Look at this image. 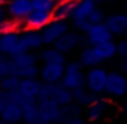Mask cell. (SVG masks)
I'll use <instances>...</instances> for the list:
<instances>
[{"mask_svg": "<svg viewBox=\"0 0 127 124\" xmlns=\"http://www.w3.org/2000/svg\"><path fill=\"white\" fill-rule=\"evenodd\" d=\"M6 10L11 19L24 21L26 16L34 10V6H32V0H11L10 3H6Z\"/></svg>", "mask_w": 127, "mask_h": 124, "instance_id": "5bb4252c", "label": "cell"}, {"mask_svg": "<svg viewBox=\"0 0 127 124\" xmlns=\"http://www.w3.org/2000/svg\"><path fill=\"white\" fill-rule=\"evenodd\" d=\"M61 84L66 85L68 89L76 90L79 87L85 85V73H84V65L79 60H72V61H66V69L64 76L61 79Z\"/></svg>", "mask_w": 127, "mask_h": 124, "instance_id": "277c9868", "label": "cell"}, {"mask_svg": "<svg viewBox=\"0 0 127 124\" xmlns=\"http://www.w3.org/2000/svg\"><path fill=\"white\" fill-rule=\"evenodd\" d=\"M118 56L121 60H127V39L118 42Z\"/></svg>", "mask_w": 127, "mask_h": 124, "instance_id": "4dcf8cb0", "label": "cell"}, {"mask_svg": "<svg viewBox=\"0 0 127 124\" xmlns=\"http://www.w3.org/2000/svg\"><path fill=\"white\" fill-rule=\"evenodd\" d=\"M77 116H82V106L72 102L66 106H61V116H60L58 124H66L68 121H71L72 118H77Z\"/></svg>", "mask_w": 127, "mask_h": 124, "instance_id": "d4e9b609", "label": "cell"}, {"mask_svg": "<svg viewBox=\"0 0 127 124\" xmlns=\"http://www.w3.org/2000/svg\"><path fill=\"white\" fill-rule=\"evenodd\" d=\"M79 61L84 65V68H93V66H98V65H103L101 58H100L98 52H96V47L95 45H89L85 43V47L81 50L79 53Z\"/></svg>", "mask_w": 127, "mask_h": 124, "instance_id": "d6986e66", "label": "cell"}, {"mask_svg": "<svg viewBox=\"0 0 127 124\" xmlns=\"http://www.w3.org/2000/svg\"><path fill=\"white\" fill-rule=\"evenodd\" d=\"M81 43H85V39L82 37V32L77 31V29H76V31L74 29H69L68 32H64V34L55 42V47L58 50H61V52H64V53H69V52H72V50H76Z\"/></svg>", "mask_w": 127, "mask_h": 124, "instance_id": "8fae6325", "label": "cell"}, {"mask_svg": "<svg viewBox=\"0 0 127 124\" xmlns=\"http://www.w3.org/2000/svg\"><path fill=\"white\" fill-rule=\"evenodd\" d=\"M0 124H8V123H5V121H3L2 118H0Z\"/></svg>", "mask_w": 127, "mask_h": 124, "instance_id": "d590c367", "label": "cell"}, {"mask_svg": "<svg viewBox=\"0 0 127 124\" xmlns=\"http://www.w3.org/2000/svg\"><path fill=\"white\" fill-rule=\"evenodd\" d=\"M53 19L52 11H45V10H32L26 19L23 21L24 29H35V31H42L47 24ZM23 29V31H24Z\"/></svg>", "mask_w": 127, "mask_h": 124, "instance_id": "4fadbf2b", "label": "cell"}, {"mask_svg": "<svg viewBox=\"0 0 127 124\" xmlns=\"http://www.w3.org/2000/svg\"><path fill=\"white\" fill-rule=\"evenodd\" d=\"M108 74H109V71L103 65L89 68V69H87V73H85V85L89 87L93 93H96L98 97L105 95Z\"/></svg>", "mask_w": 127, "mask_h": 124, "instance_id": "8992f818", "label": "cell"}, {"mask_svg": "<svg viewBox=\"0 0 127 124\" xmlns=\"http://www.w3.org/2000/svg\"><path fill=\"white\" fill-rule=\"evenodd\" d=\"M66 124H90V121H89L87 118L84 119L82 116H77V118H72L71 121H68Z\"/></svg>", "mask_w": 127, "mask_h": 124, "instance_id": "d6a6232c", "label": "cell"}, {"mask_svg": "<svg viewBox=\"0 0 127 124\" xmlns=\"http://www.w3.org/2000/svg\"><path fill=\"white\" fill-rule=\"evenodd\" d=\"M26 52L21 45V32H5L0 34V55L13 56L16 53Z\"/></svg>", "mask_w": 127, "mask_h": 124, "instance_id": "ba28073f", "label": "cell"}, {"mask_svg": "<svg viewBox=\"0 0 127 124\" xmlns=\"http://www.w3.org/2000/svg\"><path fill=\"white\" fill-rule=\"evenodd\" d=\"M58 0H32L34 10H45V11H53Z\"/></svg>", "mask_w": 127, "mask_h": 124, "instance_id": "83f0119b", "label": "cell"}, {"mask_svg": "<svg viewBox=\"0 0 127 124\" xmlns=\"http://www.w3.org/2000/svg\"><path fill=\"white\" fill-rule=\"evenodd\" d=\"M124 37H126V39H127V31H126V34H124Z\"/></svg>", "mask_w": 127, "mask_h": 124, "instance_id": "74e56055", "label": "cell"}, {"mask_svg": "<svg viewBox=\"0 0 127 124\" xmlns=\"http://www.w3.org/2000/svg\"><path fill=\"white\" fill-rule=\"evenodd\" d=\"M37 53L42 63H66V53L58 50L55 45H45V48H40Z\"/></svg>", "mask_w": 127, "mask_h": 124, "instance_id": "ffe728a7", "label": "cell"}, {"mask_svg": "<svg viewBox=\"0 0 127 124\" xmlns=\"http://www.w3.org/2000/svg\"><path fill=\"white\" fill-rule=\"evenodd\" d=\"M66 63H42L40 66V81L48 82V84H56L61 82L64 76Z\"/></svg>", "mask_w": 127, "mask_h": 124, "instance_id": "7c38bea8", "label": "cell"}, {"mask_svg": "<svg viewBox=\"0 0 127 124\" xmlns=\"http://www.w3.org/2000/svg\"><path fill=\"white\" fill-rule=\"evenodd\" d=\"M114 34L111 32V29L106 26V23H96V24H92L90 29L84 34L85 43L89 45H98V43L113 41Z\"/></svg>", "mask_w": 127, "mask_h": 124, "instance_id": "9c48e42d", "label": "cell"}, {"mask_svg": "<svg viewBox=\"0 0 127 124\" xmlns=\"http://www.w3.org/2000/svg\"><path fill=\"white\" fill-rule=\"evenodd\" d=\"M114 111V105H113L111 98L108 97H96L92 103L85 108V118L89 119L90 123H98L101 119L108 118L111 113Z\"/></svg>", "mask_w": 127, "mask_h": 124, "instance_id": "5b68a950", "label": "cell"}, {"mask_svg": "<svg viewBox=\"0 0 127 124\" xmlns=\"http://www.w3.org/2000/svg\"><path fill=\"white\" fill-rule=\"evenodd\" d=\"M105 23L114 36H124L127 31V13H113V15H108Z\"/></svg>", "mask_w": 127, "mask_h": 124, "instance_id": "ac0fdd59", "label": "cell"}, {"mask_svg": "<svg viewBox=\"0 0 127 124\" xmlns=\"http://www.w3.org/2000/svg\"><path fill=\"white\" fill-rule=\"evenodd\" d=\"M95 2H96V3H101V2H105V0H95Z\"/></svg>", "mask_w": 127, "mask_h": 124, "instance_id": "8d00e7d4", "label": "cell"}, {"mask_svg": "<svg viewBox=\"0 0 127 124\" xmlns=\"http://www.w3.org/2000/svg\"><path fill=\"white\" fill-rule=\"evenodd\" d=\"M95 8H96L95 0H79L77 6H76L74 13H72V16H71L74 29H77L82 34H85L90 29V26H92V23L89 21V18H90V15L93 13Z\"/></svg>", "mask_w": 127, "mask_h": 124, "instance_id": "7a4b0ae2", "label": "cell"}, {"mask_svg": "<svg viewBox=\"0 0 127 124\" xmlns=\"http://www.w3.org/2000/svg\"><path fill=\"white\" fill-rule=\"evenodd\" d=\"M21 45L24 50H40L43 48V37L42 31H35V29H24L21 31Z\"/></svg>", "mask_w": 127, "mask_h": 124, "instance_id": "2e32d148", "label": "cell"}, {"mask_svg": "<svg viewBox=\"0 0 127 124\" xmlns=\"http://www.w3.org/2000/svg\"><path fill=\"white\" fill-rule=\"evenodd\" d=\"M72 95H74V102L77 103V105H81L82 108H87V106H89L90 103H92L93 100L98 97L96 93H93L87 85L79 87V89L72 90Z\"/></svg>", "mask_w": 127, "mask_h": 124, "instance_id": "603a6c76", "label": "cell"}, {"mask_svg": "<svg viewBox=\"0 0 127 124\" xmlns=\"http://www.w3.org/2000/svg\"><path fill=\"white\" fill-rule=\"evenodd\" d=\"M95 47H96V52H98V55H100L103 63H106L109 60H113L114 56H118V42H114V41L98 43Z\"/></svg>", "mask_w": 127, "mask_h": 124, "instance_id": "cb8c5ba5", "label": "cell"}, {"mask_svg": "<svg viewBox=\"0 0 127 124\" xmlns=\"http://www.w3.org/2000/svg\"><path fill=\"white\" fill-rule=\"evenodd\" d=\"M52 98L58 103L60 106H66L69 103L74 102V95H72V90L68 89L66 85H63L61 82H56L53 84V93H52Z\"/></svg>", "mask_w": 127, "mask_h": 124, "instance_id": "7402d4cb", "label": "cell"}, {"mask_svg": "<svg viewBox=\"0 0 127 124\" xmlns=\"http://www.w3.org/2000/svg\"><path fill=\"white\" fill-rule=\"evenodd\" d=\"M13 66H15V73L13 74L19 76V78H39L40 76V68L37 63L39 53L32 52V50H26V52L16 53L11 56Z\"/></svg>", "mask_w": 127, "mask_h": 124, "instance_id": "6da1fadb", "label": "cell"}, {"mask_svg": "<svg viewBox=\"0 0 127 124\" xmlns=\"http://www.w3.org/2000/svg\"><path fill=\"white\" fill-rule=\"evenodd\" d=\"M119 69H121L122 73H126V74H127V60H121V65H119Z\"/></svg>", "mask_w": 127, "mask_h": 124, "instance_id": "836d02e7", "label": "cell"}, {"mask_svg": "<svg viewBox=\"0 0 127 124\" xmlns=\"http://www.w3.org/2000/svg\"><path fill=\"white\" fill-rule=\"evenodd\" d=\"M71 29L68 19H56L53 18L45 28L42 29V37L45 45H55V42L61 37L64 32H68Z\"/></svg>", "mask_w": 127, "mask_h": 124, "instance_id": "52a82bcc", "label": "cell"}, {"mask_svg": "<svg viewBox=\"0 0 127 124\" xmlns=\"http://www.w3.org/2000/svg\"><path fill=\"white\" fill-rule=\"evenodd\" d=\"M122 115L127 118V97H126V102H124V105H122Z\"/></svg>", "mask_w": 127, "mask_h": 124, "instance_id": "e575fe53", "label": "cell"}, {"mask_svg": "<svg viewBox=\"0 0 127 124\" xmlns=\"http://www.w3.org/2000/svg\"><path fill=\"white\" fill-rule=\"evenodd\" d=\"M21 79L23 78H19V76H16V74L5 76V78L0 79V89L6 90V92H16V90L19 89Z\"/></svg>", "mask_w": 127, "mask_h": 124, "instance_id": "484cf974", "label": "cell"}, {"mask_svg": "<svg viewBox=\"0 0 127 124\" xmlns=\"http://www.w3.org/2000/svg\"><path fill=\"white\" fill-rule=\"evenodd\" d=\"M105 95L111 100H121L127 97V74L122 71H109L106 81Z\"/></svg>", "mask_w": 127, "mask_h": 124, "instance_id": "3957f363", "label": "cell"}, {"mask_svg": "<svg viewBox=\"0 0 127 124\" xmlns=\"http://www.w3.org/2000/svg\"><path fill=\"white\" fill-rule=\"evenodd\" d=\"M109 2H116V0H109Z\"/></svg>", "mask_w": 127, "mask_h": 124, "instance_id": "f35d334b", "label": "cell"}, {"mask_svg": "<svg viewBox=\"0 0 127 124\" xmlns=\"http://www.w3.org/2000/svg\"><path fill=\"white\" fill-rule=\"evenodd\" d=\"M105 19H106V15H105V11H103V10H100L98 6H96V8L93 10V13L90 15L89 21L92 23V24H96V23H105Z\"/></svg>", "mask_w": 127, "mask_h": 124, "instance_id": "f1b7e54d", "label": "cell"}, {"mask_svg": "<svg viewBox=\"0 0 127 124\" xmlns=\"http://www.w3.org/2000/svg\"><path fill=\"white\" fill-rule=\"evenodd\" d=\"M8 19H10V15H8V10H6V5H2V3H0V28H2Z\"/></svg>", "mask_w": 127, "mask_h": 124, "instance_id": "1f68e13d", "label": "cell"}, {"mask_svg": "<svg viewBox=\"0 0 127 124\" xmlns=\"http://www.w3.org/2000/svg\"><path fill=\"white\" fill-rule=\"evenodd\" d=\"M40 89H42L40 78H23L18 92L24 100H37Z\"/></svg>", "mask_w": 127, "mask_h": 124, "instance_id": "9a60e30c", "label": "cell"}, {"mask_svg": "<svg viewBox=\"0 0 127 124\" xmlns=\"http://www.w3.org/2000/svg\"><path fill=\"white\" fill-rule=\"evenodd\" d=\"M39 102V113L40 118L47 124H58L60 116H61V106L55 102L53 98H43L37 100Z\"/></svg>", "mask_w": 127, "mask_h": 124, "instance_id": "30bf717a", "label": "cell"}, {"mask_svg": "<svg viewBox=\"0 0 127 124\" xmlns=\"http://www.w3.org/2000/svg\"><path fill=\"white\" fill-rule=\"evenodd\" d=\"M79 0H58L55 10L52 11L53 18L56 19H69L77 6Z\"/></svg>", "mask_w": 127, "mask_h": 124, "instance_id": "44dd1931", "label": "cell"}, {"mask_svg": "<svg viewBox=\"0 0 127 124\" xmlns=\"http://www.w3.org/2000/svg\"><path fill=\"white\" fill-rule=\"evenodd\" d=\"M13 73H15V66H13L11 56L0 55V79L5 78V76L13 74Z\"/></svg>", "mask_w": 127, "mask_h": 124, "instance_id": "4316f807", "label": "cell"}, {"mask_svg": "<svg viewBox=\"0 0 127 124\" xmlns=\"http://www.w3.org/2000/svg\"><path fill=\"white\" fill-rule=\"evenodd\" d=\"M0 118L8 124L23 123V103L16 102V100H11V102L5 106V110L0 113Z\"/></svg>", "mask_w": 127, "mask_h": 124, "instance_id": "e0dca14e", "label": "cell"}, {"mask_svg": "<svg viewBox=\"0 0 127 124\" xmlns=\"http://www.w3.org/2000/svg\"><path fill=\"white\" fill-rule=\"evenodd\" d=\"M11 102V97H10V92H6V90L0 89V113L5 110V106L8 105V103Z\"/></svg>", "mask_w": 127, "mask_h": 124, "instance_id": "f546056e", "label": "cell"}]
</instances>
